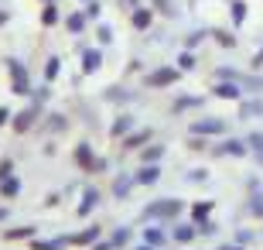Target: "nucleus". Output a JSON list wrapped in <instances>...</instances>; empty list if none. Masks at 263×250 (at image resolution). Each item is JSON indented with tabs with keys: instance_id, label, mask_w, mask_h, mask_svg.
I'll list each match as a JSON object with an SVG mask.
<instances>
[{
	"instance_id": "f3484780",
	"label": "nucleus",
	"mask_w": 263,
	"mask_h": 250,
	"mask_svg": "<svg viewBox=\"0 0 263 250\" xmlns=\"http://www.w3.org/2000/svg\"><path fill=\"white\" fill-rule=\"evenodd\" d=\"M253 148H260V155H263V137L260 134H253Z\"/></svg>"
},
{
	"instance_id": "f8f14e48",
	"label": "nucleus",
	"mask_w": 263,
	"mask_h": 250,
	"mask_svg": "<svg viewBox=\"0 0 263 250\" xmlns=\"http://www.w3.org/2000/svg\"><path fill=\"white\" fill-rule=\"evenodd\" d=\"M45 24H55L58 21V14H55V7H45V17H41Z\"/></svg>"
},
{
	"instance_id": "4468645a",
	"label": "nucleus",
	"mask_w": 263,
	"mask_h": 250,
	"mask_svg": "<svg viewBox=\"0 0 263 250\" xmlns=\"http://www.w3.org/2000/svg\"><path fill=\"white\" fill-rule=\"evenodd\" d=\"M208 206H212V202H198V206H195V219H202V216H208Z\"/></svg>"
},
{
	"instance_id": "423d86ee",
	"label": "nucleus",
	"mask_w": 263,
	"mask_h": 250,
	"mask_svg": "<svg viewBox=\"0 0 263 250\" xmlns=\"http://www.w3.org/2000/svg\"><path fill=\"white\" fill-rule=\"evenodd\" d=\"M133 24H137V28H147V24H150V10H137V14H133Z\"/></svg>"
},
{
	"instance_id": "6e6552de",
	"label": "nucleus",
	"mask_w": 263,
	"mask_h": 250,
	"mask_svg": "<svg viewBox=\"0 0 263 250\" xmlns=\"http://www.w3.org/2000/svg\"><path fill=\"white\" fill-rule=\"evenodd\" d=\"M140 182H144V185L157 182V168H144V171H140Z\"/></svg>"
},
{
	"instance_id": "0eeeda50",
	"label": "nucleus",
	"mask_w": 263,
	"mask_h": 250,
	"mask_svg": "<svg viewBox=\"0 0 263 250\" xmlns=\"http://www.w3.org/2000/svg\"><path fill=\"white\" fill-rule=\"evenodd\" d=\"M75 161H79V165H92V155H89V148H86V144L79 148V155H75Z\"/></svg>"
},
{
	"instance_id": "4be33fe9",
	"label": "nucleus",
	"mask_w": 263,
	"mask_h": 250,
	"mask_svg": "<svg viewBox=\"0 0 263 250\" xmlns=\"http://www.w3.org/2000/svg\"><path fill=\"white\" fill-rule=\"evenodd\" d=\"M140 250H147V247H140Z\"/></svg>"
},
{
	"instance_id": "aec40b11",
	"label": "nucleus",
	"mask_w": 263,
	"mask_h": 250,
	"mask_svg": "<svg viewBox=\"0 0 263 250\" xmlns=\"http://www.w3.org/2000/svg\"><path fill=\"white\" fill-rule=\"evenodd\" d=\"M0 219H3V209H0Z\"/></svg>"
},
{
	"instance_id": "2eb2a0df",
	"label": "nucleus",
	"mask_w": 263,
	"mask_h": 250,
	"mask_svg": "<svg viewBox=\"0 0 263 250\" xmlns=\"http://www.w3.org/2000/svg\"><path fill=\"white\" fill-rule=\"evenodd\" d=\"M175 237H178V240H192V237H195V233H192V226H181V230H178V233H175Z\"/></svg>"
},
{
	"instance_id": "20e7f679",
	"label": "nucleus",
	"mask_w": 263,
	"mask_h": 250,
	"mask_svg": "<svg viewBox=\"0 0 263 250\" xmlns=\"http://www.w3.org/2000/svg\"><path fill=\"white\" fill-rule=\"evenodd\" d=\"M31 120H34V110H24V113L17 117V124H14V130H21V134H24V130L31 127Z\"/></svg>"
},
{
	"instance_id": "39448f33",
	"label": "nucleus",
	"mask_w": 263,
	"mask_h": 250,
	"mask_svg": "<svg viewBox=\"0 0 263 250\" xmlns=\"http://www.w3.org/2000/svg\"><path fill=\"white\" fill-rule=\"evenodd\" d=\"M195 130L198 134H219L222 124H219V120H205V124H195Z\"/></svg>"
},
{
	"instance_id": "dca6fc26",
	"label": "nucleus",
	"mask_w": 263,
	"mask_h": 250,
	"mask_svg": "<svg viewBox=\"0 0 263 250\" xmlns=\"http://www.w3.org/2000/svg\"><path fill=\"white\" fill-rule=\"evenodd\" d=\"M89 240H96V230H89V233H82V237H75V244H89Z\"/></svg>"
},
{
	"instance_id": "9d476101",
	"label": "nucleus",
	"mask_w": 263,
	"mask_h": 250,
	"mask_svg": "<svg viewBox=\"0 0 263 250\" xmlns=\"http://www.w3.org/2000/svg\"><path fill=\"white\" fill-rule=\"evenodd\" d=\"M0 192H3V195H14V192H17V182H14V178H7V182L0 185Z\"/></svg>"
},
{
	"instance_id": "f257e3e1",
	"label": "nucleus",
	"mask_w": 263,
	"mask_h": 250,
	"mask_svg": "<svg viewBox=\"0 0 263 250\" xmlns=\"http://www.w3.org/2000/svg\"><path fill=\"white\" fill-rule=\"evenodd\" d=\"M175 79H178V72H175V69H164V72H154L147 83L150 86H168V83H175Z\"/></svg>"
},
{
	"instance_id": "9b49d317",
	"label": "nucleus",
	"mask_w": 263,
	"mask_h": 250,
	"mask_svg": "<svg viewBox=\"0 0 263 250\" xmlns=\"http://www.w3.org/2000/svg\"><path fill=\"white\" fill-rule=\"evenodd\" d=\"M31 233H34V230H31V226H28V230H24V226H21V230H10V233H7V237H10V240H21V237H31Z\"/></svg>"
},
{
	"instance_id": "6ab92c4d",
	"label": "nucleus",
	"mask_w": 263,
	"mask_h": 250,
	"mask_svg": "<svg viewBox=\"0 0 263 250\" xmlns=\"http://www.w3.org/2000/svg\"><path fill=\"white\" fill-rule=\"evenodd\" d=\"M3 21H7V14H3V10H0V24H3Z\"/></svg>"
},
{
	"instance_id": "a211bd4d",
	"label": "nucleus",
	"mask_w": 263,
	"mask_h": 250,
	"mask_svg": "<svg viewBox=\"0 0 263 250\" xmlns=\"http://www.w3.org/2000/svg\"><path fill=\"white\" fill-rule=\"evenodd\" d=\"M0 124H7V110L3 106H0Z\"/></svg>"
},
{
	"instance_id": "f03ea898",
	"label": "nucleus",
	"mask_w": 263,
	"mask_h": 250,
	"mask_svg": "<svg viewBox=\"0 0 263 250\" xmlns=\"http://www.w3.org/2000/svg\"><path fill=\"white\" fill-rule=\"evenodd\" d=\"M10 72H14V89L24 93V89H28V76H24V69H21L17 62H10Z\"/></svg>"
},
{
	"instance_id": "ddd939ff",
	"label": "nucleus",
	"mask_w": 263,
	"mask_h": 250,
	"mask_svg": "<svg viewBox=\"0 0 263 250\" xmlns=\"http://www.w3.org/2000/svg\"><path fill=\"white\" fill-rule=\"evenodd\" d=\"M99 65V55L96 52H86V69H96Z\"/></svg>"
},
{
	"instance_id": "1a4fd4ad",
	"label": "nucleus",
	"mask_w": 263,
	"mask_h": 250,
	"mask_svg": "<svg viewBox=\"0 0 263 250\" xmlns=\"http://www.w3.org/2000/svg\"><path fill=\"white\" fill-rule=\"evenodd\" d=\"M219 151H229V155H246V151H243V144H236V141H229V144H222Z\"/></svg>"
},
{
	"instance_id": "412c9836",
	"label": "nucleus",
	"mask_w": 263,
	"mask_h": 250,
	"mask_svg": "<svg viewBox=\"0 0 263 250\" xmlns=\"http://www.w3.org/2000/svg\"><path fill=\"white\" fill-rule=\"evenodd\" d=\"M229 250H236V247H229Z\"/></svg>"
},
{
	"instance_id": "7ed1b4c3",
	"label": "nucleus",
	"mask_w": 263,
	"mask_h": 250,
	"mask_svg": "<svg viewBox=\"0 0 263 250\" xmlns=\"http://www.w3.org/2000/svg\"><path fill=\"white\" fill-rule=\"evenodd\" d=\"M150 213H154V216H175V213H178V202H175V199H171V202H157Z\"/></svg>"
}]
</instances>
